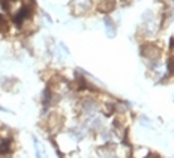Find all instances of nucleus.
<instances>
[{"instance_id":"obj_1","label":"nucleus","mask_w":174,"mask_h":158,"mask_svg":"<svg viewBox=\"0 0 174 158\" xmlns=\"http://www.w3.org/2000/svg\"><path fill=\"white\" fill-rule=\"evenodd\" d=\"M11 154V141L0 136V158H9Z\"/></svg>"}]
</instances>
